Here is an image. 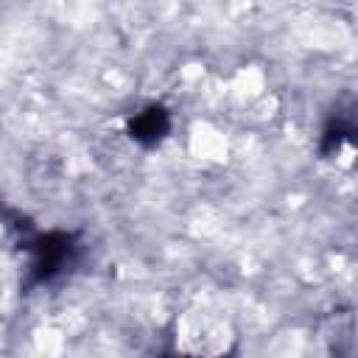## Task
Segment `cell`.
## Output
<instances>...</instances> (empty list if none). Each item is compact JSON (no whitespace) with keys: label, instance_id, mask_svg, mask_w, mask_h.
Segmentation results:
<instances>
[{"label":"cell","instance_id":"6da1fadb","mask_svg":"<svg viewBox=\"0 0 358 358\" xmlns=\"http://www.w3.org/2000/svg\"><path fill=\"white\" fill-rule=\"evenodd\" d=\"M20 246L28 252V277L25 288H39L62 277L70 266L78 260V232L50 229V232H25L20 238Z\"/></svg>","mask_w":358,"mask_h":358},{"label":"cell","instance_id":"7a4b0ae2","mask_svg":"<svg viewBox=\"0 0 358 358\" xmlns=\"http://www.w3.org/2000/svg\"><path fill=\"white\" fill-rule=\"evenodd\" d=\"M171 131V112L162 103H145L126 120V134L143 148H154Z\"/></svg>","mask_w":358,"mask_h":358},{"label":"cell","instance_id":"3957f363","mask_svg":"<svg viewBox=\"0 0 358 358\" xmlns=\"http://www.w3.org/2000/svg\"><path fill=\"white\" fill-rule=\"evenodd\" d=\"M355 137V120H352V112H336L324 129H322V137H319V154L322 157H330L336 154L344 143H350Z\"/></svg>","mask_w":358,"mask_h":358},{"label":"cell","instance_id":"277c9868","mask_svg":"<svg viewBox=\"0 0 358 358\" xmlns=\"http://www.w3.org/2000/svg\"><path fill=\"white\" fill-rule=\"evenodd\" d=\"M159 358H193V355H182V352H162Z\"/></svg>","mask_w":358,"mask_h":358}]
</instances>
